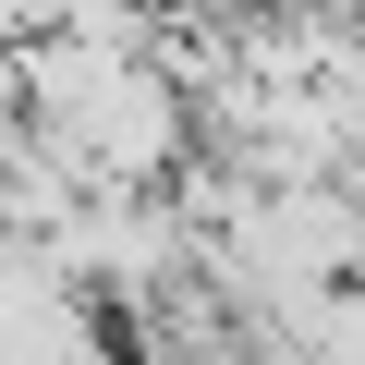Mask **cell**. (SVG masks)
Here are the masks:
<instances>
[{
  "mask_svg": "<svg viewBox=\"0 0 365 365\" xmlns=\"http://www.w3.org/2000/svg\"><path fill=\"white\" fill-rule=\"evenodd\" d=\"M353 25H365V0H353Z\"/></svg>",
  "mask_w": 365,
  "mask_h": 365,
  "instance_id": "6da1fadb",
  "label": "cell"
}]
</instances>
